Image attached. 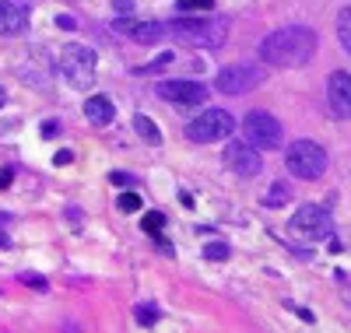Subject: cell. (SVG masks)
Segmentation results:
<instances>
[{
	"label": "cell",
	"instance_id": "9",
	"mask_svg": "<svg viewBox=\"0 0 351 333\" xmlns=\"http://www.w3.org/2000/svg\"><path fill=\"white\" fill-rule=\"evenodd\" d=\"M225 165L232 172H239V179H253V175H260L263 158H260V151L250 140H232L225 147Z\"/></svg>",
	"mask_w": 351,
	"mask_h": 333
},
{
	"label": "cell",
	"instance_id": "19",
	"mask_svg": "<svg viewBox=\"0 0 351 333\" xmlns=\"http://www.w3.org/2000/svg\"><path fill=\"white\" fill-rule=\"evenodd\" d=\"M141 228L148 232V235H158L165 228V214H162V210H148V214L141 218Z\"/></svg>",
	"mask_w": 351,
	"mask_h": 333
},
{
	"label": "cell",
	"instance_id": "7",
	"mask_svg": "<svg viewBox=\"0 0 351 333\" xmlns=\"http://www.w3.org/2000/svg\"><path fill=\"white\" fill-rule=\"evenodd\" d=\"M260 84H263V67H256V64H232V67H221L215 77L218 95H232V99L256 92Z\"/></svg>",
	"mask_w": 351,
	"mask_h": 333
},
{
	"label": "cell",
	"instance_id": "31",
	"mask_svg": "<svg viewBox=\"0 0 351 333\" xmlns=\"http://www.w3.org/2000/svg\"><path fill=\"white\" fill-rule=\"evenodd\" d=\"M0 249H11V238H8V232L0 228Z\"/></svg>",
	"mask_w": 351,
	"mask_h": 333
},
{
	"label": "cell",
	"instance_id": "25",
	"mask_svg": "<svg viewBox=\"0 0 351 333\" xmlns=\"http://www.w3.org/2000/svg\"><path fill=\"white\" fill-rule=\"evenodd\" d=\"M56 28H64V32H74L77 21H74L71 14H56Z\"/></svg>",
	"mask_w": 351,
	"mask_h": 333
},
{
	"label": "cell",
	"instance_id": "14",
	"mask_svg": "<svg viewBox=\"0 0 351 333\" xmlns=\"http://www.w3.org/2000/svg\"><path fill=\"white\" fill-rule=\"evenodd\" d=\"M84 116H88V123H92V127H109L116 109H112V102L106 95H92V99L84 102Z\"/></svg>",
	"mask_w": 351,
	"mask_h": 333
},
{
	"label": "cell",
	"instance_id": "17",
	"mask_svg": "<svg viewBox=\"0 0 351 333\" xmlns=\"http://www.w3.org/2000/svg\"><path fill=\"white\" fill-rule=\"evenodd\" d=\"M134 130L148 144H162V130L155 127V119H148V116H134Z\"/></svg>",
	"mask_w": 351,
	"mask_h": 333
},
{
	"label": "cell",
	"instance_id": "13",
	"mask_svg": "<svg viewBox=\"0 0 351 333\" xmlns=\"http://www.w3.org/2000/svg\"><path fill=\"white\" fill-rule=\"evenodd\" d=\"M28 28V14L21 4H11V0H0V36H18Z\"/></svg>",
	"mask_w": 351,
	"mask_h": 333
},
{
	"label": "cell",
	"instance_id": "11",
	"mask_svg": "<svg viewBox=\"0 0 351 333\" xmlns=\"http://www.w3.org/2000/svg\"><path fill=\"white\" fill-rule=\"evenodd\" d=\"M112 32H120V36L141 42V46H152V42H158V39L165 36V25H162V21H137V18H127V21H116Z\"/></svg>",
	"mask_w": 351,
	"mask_h": 333
},
{
	"label": "cell",
	"instance_id": "4",
	"mask_svg": "<svg viewBox=\"0 0 351 333\" xmlns=\"http://www.w3.org/2000/svg\"><path fill=\"white\" fill-rule=\"evenodd\" d=\"M288 232L295 235V238H302V242H319V238H330V235H334V218H330L327 207L302 204L295 214H291Z\"/></svg>",
	"mask_w": 351,
	"mask_h": 333
},
{
	"label": "cell",
	"instance_id": "22",
	"mask_svg": "<svg viewBox=\"0 0 351 333\" xmlns=\"http://www.w3.org/2000/svg\"><path fill=\"white\" fill-rule=\"evenodd\" d=\"M116 207H120L123 214H137V210H141L144 204H141V197H137V193H123V197H120V204H116Z\"/></svg>",
	"mask_w": 351,
	"mask_h": 333
},
{
	"label": "cell",
	"instance_id": "2",
	"mask_svg": "<svg viewBox=\"0 0 351 333\" xmlns=\"http://www.w3.org/2000/svg\"><path fill=\"white\" fill-rule=\"evenodd\" d=\"M165 32H172L180 42L186 46H200V49H221L228 39V25L221 18H190L180 14L176 21L165 25Z\"/></svg>",
	"mask_w": 351,
	"mask_h": 333
},
{
	"label": "cell",
	"instance_id": "15",
	"mask_svg": "<svg viewBox=\"0 0 351 333\" xmlns=\"http://www.w3.org/2000/svg\"><path fill=\"white\" fill-rule=\"evenodd\" d=\"M288 204H291V190H288V183H285V179H274V183L267 186V193H263V207L278 210V207H288Z\"/></svg>",
	"mask_w": 351,
	"mask_h": 333
},
{
	"label": "cell",
	"instance_id": "27",
	"mask_svg": "<svg viewBox=\"0 0 351 333\" xmlns=\"http://www.w3.org/2000/svg\"><path fill=\"white\" fill-rule=\"evenodd\" d=\"M74 162V151H56L53 155V165H71Z\"/></svg>",
	"mask_w": 351,
	"mask_h": 333
},
{
	"label": "cell",
	"instance_id": "24",
	"mask_svg": "<svg viewBox=\"0 0 351 333\" xmlns=\"http://www.w3.org/2000/svg\"><path fill=\"white\" fill-rule=\"evenodd\" d=\"M18 281L28 284V288H36V291H49V281L39 278V274H28V270H25V274H18Z\"/></svg>",
	"mask_w": 351,
	"mask_h": 333
},
{
	"label": "cell",
	"instance_id": "1",
	"mask_svg": "<svg viewBox=\"0 0 351 333\" xmlns=\"http://www.w3.org/2000/svg\"><path fill=\"white\" fill-rule=\"evenodd\" d=\"M316 56V32L306 25L278 28L260 42V60L267 67H302Z\"/></svg>",
	"mask_w": 351,
	"mask_h": 333
},
{
	"label": "cell",
	"instance_id": "3",
	"mask_svg": "<svg viewBox=\"0 0 351 333\" xmlns=\"http://www.w3.org/2000/svg\"><path fill=\"white\" fill-rule=\"evenodd\" d=\"M327 151L319 147L316 140H295L285 151V165L295 179H306V183H316L319 175L327 172Z\"/></svg>",
	"mask_w": 351,
	"mask_h": 333
},
{
	"label": "cell",
	"instance_id": "10",
	"mask_svg": "<svg viewBox=\"0 0 351 333\" xmlns=\"http://www.w3.org/2000/svg\"><path fill=\"white\" fill-rule=\"evenodd\" d=\"M155 95L165 99L169 106H200L211 92L204 84H197V81H162L155 88Z\"/></svg>",
	"mask_w": 351,
	"mask_h": 333
},
{
	"label": "cell",
	"instance_id": "20",
	"mask_svg": "<svg viewBox=\"0 0 351 333\" xmlns=\"http://www.w3.org/2000/svg\"><path fill=\"white\" fill-rule=\"evenodd\" d=\"M228 246L225 242H208V246H204V260H228Z\"/></svg>",
	"mask_w": 351,
	"mask_h": 333
},
{
	"label": "cell",
	"instance_id": "12",
	"mask_svg": "<svg viewBox=\"0 0 351 333\" xmlns=\"http://www.w3.org/2000/svg\"><path fill=\"white\" fill-rule=\"evenodd\" d=\"M327 102L334 109V116L348 119L351 116V74L348 71H334L327 81Z\"/></svg>",
	"mask_w": 351,
	"mask_h": 333
},
{
	"label": "cell",
	"instance_id": "8",
	"mask_svg": "<svg viewBox=\"0 0 351 333\" xmlns=\"http://www.w3.org/2000/svg\"><path fill=\"white\" fill-rule=\"evenodd\" d=\"M243 134H246V140H250L256 151H274V147H281V123H278L271 112H263V109L246 112Z\"/></svg>",
	"mask_w": 351,
	"mask_h": 333
},
{
	"label": "cell",
	"instance_id": "6",
	"mask_svg": "<svg viewBox=\"0 0 351 333\" xmlns=\"http://www.w3.org/2000/svg\"><path fill=\"white\" fill-rule=\"evenodd\" d=\"M232 130H236V116L225 112V109H208L193 116L186 123V137L193 144H215V140H225Z\"/></svg>",
	"mask_w": 351,
	"mask_h": 333
},
{
	"label": "cell",
	"instance_id": "23",
	"mask_svg": "<svg viewBox=\"0 0 351 333\" xmlns=\"http://www.w3.org/2000/svg\"><path fill=\"white\" fill-rule=\"evenodd\" d=\"M165 64H172V53H162L158 60H152V64L137 67V74H158V71H165Z\"/></svg>",
	"mask_w": 351,
	"mask_h": 333
},
{
	"label": "cell",
	"instance_id": "5",
	"mask_svg": "<svg viewBox=\"0 0 351 333\" xmlns=\"http://www.w3.org/2000/svg\"><path fill=\"white\" fill-rule=\"evenodd\" d=\"M60 71L74 88H92L95 71H99V56H95V49H88L81 42H67L60 53Z\"/></svg>",
	"mask_w": 351,
	"mask_h": 333
},
{
	"label": "cell",
	"instance_id": "21",
	"mask_svg": "<svg viewBox=\"0 0 351 333\" xmlns=\"http://www.w3.org/2000/svg\"><path fill=\"white\" fill-rule=\"evenodd\" d=\"M215 4H211V0H180V8H176V11H180V14H193V11H211Z\"/></svg>",
	"mask_w": 351,
	"mask_h": 333
},
{
	"label": "cell",
	"instance_id": "30",
	"mask_svg": "<svg viewBox=\"0 0 351 333\" xmlns=\"http://www.w3.org/2000/svg\"><path fill=\"white\" fill-rule=\"evenodd\" d=\"M11 183V169H0V190H4Z\"/></svg>",
	"mask_w": 351,
	"mask_h": 333
},
{
	"label": "cell",
	"instance_id": "26",
	"mask_svg": "<svg viewBox=\"0 0 351 333\" xmlns=\"http://www.w3.org/2000/svg\"><path fill=\"white\" fill-rule=\"evenodd\" d=\"M109 183H112V186H130V183H134V175H127V172H112V175H109Z\"/></svg>",
	"mask_w": 351,
	"mask_h": 333
},
{
	"label": "cell",
	"instance_id": "29",
	"mask_svg": "<svg viewBox=\"0 0 351 333\" xmlns=\"http://www.w3.org/2000/svg\"><path fill=\"white\" fill-rule=\"evenodd\" d=\"M56 134H60V127H56V123H46L43 127V137H56Z\"/></svg>",
	"mask_w": 351,
	"mask_h": 333
},
{
	"label": "cell",
	"instance_id": "18",
	"mask_svg": "<svg viewBox=\"0 0 351 333\" xmlns=\"http://www.w3.org/2000/svg\"><path fill=\"white\" fill-rule=\"evenodd\" d=\"M134 319H137V326H141V330H152V326L158 323V306L144 301V306H137V309H134Z\"/></svg>",
	"mask_w": 351,
	"mask_h": 333
},
{
	"label": "cell",
	"instance_id": "32",
	"mask_svg": "<svg viewBox=\"0 0 351 333\" xmlns=\"http://www.w3.org/2000/svg\"><path fill=\"white\" fill-rule=\"evenodd\" d=\"M4 102H8V95H4V88H0V109H4Z\"/></svg>",
	"mask_w": 351,
	"mask_h": 333
},
{
	"label": "cell",
	"instance_id": "28",
	"mask_svg": "<svg viewBox=\"0 0 351 333\" xmlns=\"http://www.w3.org/2000/svg\"><path fill=\"white\" fill-rule=\"evenodd\" d=\"M112 8L120 11V14H130L134 11V0H112Z\"/></svg>",
	"mask_w": 351,
	"mask_h": 333
},
{
	"label": "cell",
	"instance_id": "16",
	"mask_svg": "<svg viewBox=\"0 0 351 333\" xmlns=\"http://www.w3.org/2000/svg\"><path fill=\"white\" fill-rule=\"evenodd\" d=\"M337 42L344 53H351V8L337 11Z\"/></svg>",
	"mask_w": 351,
	"mask_h": 333
}]
</instances>
